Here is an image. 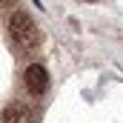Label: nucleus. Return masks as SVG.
<instances>
[{
	"label": "nucleus",
	"instance_id": "f257e3e1",
	"mask_svg": "<svg viewBox=\"0 0 123 123\" xmlns=\"http://www.w3.org/2000/svg\"><path fill=\"white\" fill-rule=\"evenodd\" d=\"M9 34H12V40H14L20 49H34L37 40H40L37 26H34V20H31L26 12H14V14L9 17Z\"/></svg>",
	"mask_w": 123,
	"mask_h": 123
},
{
	"label": "nucleus",
	"instance_id": "f03ea898",
	"mask_svg": "<svg viewBox=\"0 0 123 123\" xmlns=\"http://www.w3.org/2000/svg\"><path fill=\"white\" fill-rule=\"evenodd\" d=\"M23 83H26V89L31 94H43L46 86H49V74H46V69L40 63H31L26 69V74H23Z\"/></svg>",
	"mask_w": 123,
	"mask_h": 123
},
{
	"label": "nucleus",
	"instance_id": "7ed1b4c3",
	"mask_svg": "<svg viewBox=\"0 0 123 123\" xmlns=\"http://www.w3.org/2000/svg\"><path fill=\"white\" fill-rule=\"evenodd\" d=\"M23 120V109L20 106H9L6 115H3V123H20Z\"/></svg>",
	"mask_w": 123,
	"mask_h": 123
},
{
	"label": "nucleus",
	"instance_id": "20e7f679",
	"mask_svg": "<svg viewBox=\"0 0 123 123\" xmlns=\"http://www.w3.org/2000/svg\"><path fill=\"white\" fill-rule=\"evenodd\" d=\"M89 3H92V0H89Z\"/></svg>",
	"mask_w": 123,
	"mask_h": 123
}]
</instances>
